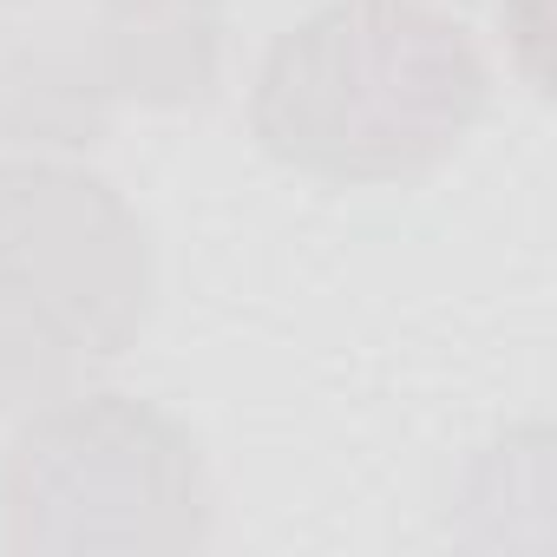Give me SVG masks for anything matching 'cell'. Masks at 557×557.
<instances>
[{
	"mask_svg": "<svg viewBox=\"0 0 557 557\" xmlns=\"http://www.w3.org/2000/svg\"><path fill=\"white\" fill-rule=\"evenodd\" d=\"M210 531L203 446L158 400L79 387L34 407L0 459L8 550H203Z\"/></svg>",
	"mask_w": 557,
	"mask_h": 557,
	"instance_id": "cell-3",
	"label": "cell"
},
{
	"mask_svg": "<svg viewBox=\"0 0 557 557\" xmlns=\"http://www.w3.org/2000/svg\"><path fill=\"white\" fill-rule=\"evenodd\" d=\"M492 66L440 0H329L269 40L256 145L322 184H413L485 119Z\"/></svg>",
	"mask_w": 557,
	"mask_h": 557,
	"instance_id": "cell-1",
	"label": "cell"
},
{
	"mask_svg": "<svg viewBox=\"0 0 557 557\" xmlns=\"http://www.w3.org/2000/svg\"><path fill=\"white\" fill-rule=\"evenodd\" d=\"M223 79V0H0V138L92 151L125 112H197Z\"/></svg>",
	"mask_w": 557,
	"mask_h": 557,
	"instance_id": "cell-4",
	"label": "cell"
},
{
	"mask_svg": "<svg viewBox=\"0 0 557 557\" xmlns=\"http://www.w3.org/2000/svg\"><path fill=\"white\" fill-rule=\"evenodd\" d=\"M158 302V249L125 190L66 158H0V420L119 368Z\"/></svg>",
	"mask_w": 557,
	"mask_h": 557,
	"instance_id": "cell-2",
	"label": "cell"
}]
</instances>
